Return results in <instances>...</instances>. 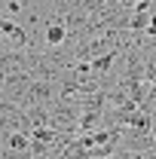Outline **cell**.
<instances>
[{
  "label": "cell",
  "instance_id": "6da1fadb",
  "mask_svg": "<svg viewBox=\"0 0 156 159\" xmlns=\"http://www.w3.org/2000/svg\"><path fill=\"white\" fill-rule=\"evenodd\" d=\"M43 43H49V46H58V43H64V25L52 19L49 25H46V34H43Z\"/></svg>",
  "mask_w": 156,
  "mask_h": 159
},
{
  "label": "cell",
  "instance_id": "7a4b0ae2",
  "mask_svg": "<svg viewBox=\"0 0 156 159\" xmlns=\"http://www.w3.org/2000/svg\"><path fill=\"white\" fill-rule=\"evenodd\" d=\"M3 3H6V0H0V6H3Z\"/></svg>",
  "mask_w": 156,
  "mask_h": 159
}]
</instances>
